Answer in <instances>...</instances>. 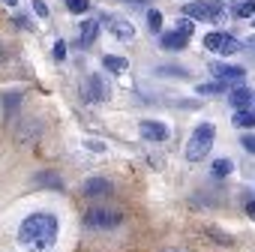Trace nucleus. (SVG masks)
Masks as SVG:
<instances>
[{
  "instance_id": "4",
  "label": "nucleus",
  "mask_w": 255,
  "mask_h": 252,
  "mask_svg": "<svg viewBox=\"0 0 255 252\" xmlns=\"http://www.w3.org/2000/svg\"><path fill=\"white\" fill-rule=\"evenodd\" d=\"M84 222L90 228H111V225H120V213L105 210V207H93V210L84 213Z\"/></svg>"
},
{
  "instance_id": "7",
  "label": "nucleus",
  "mask_w": 255,
  "mask_h": 252,
  "mask_svg": "<svg viewBox=\"0 0 255 252\" xmlns=\"http://www.w3.org/2000/svg\"><path fill=\"white\" fill-rule=\"evenodd\" d=\"M210 72L219 78V81H243V75H246V69L243 66H228V63H210Z\"/></svg>"
},
{
  "instance_id": "3",
  "label": "nucleus",
  "mask_w": 255,
  "mask_h": 252,
  "mask_svg": "<svg viewBox=\"0 0 255 252\" xmlns=\"http://www.w3.org/2000/svg\"><path fill=\"white\" fill-rule=\"evenodd\" d=\"M99 24H105L117 39H123V42H129V39H135V27L126 21V18H120V15H111V12H105L102 15V21Z\"/></svg>"
},
{
  "instance_id": "23",
  "label": "nucleus",
  "mask_w": 255,
  "mask_h": 252,
  "mask_svg": "<svg viewBox=\"0 0 255 252\" xmlns=\"http://www.w3.org/2000/svg\"><path fill=\"white\" fill-rule=\"evenodd\" d=\"M192 24H195V21H192V18H186V15H183V18H180V21H177V33H183V36H189V33H192Z\"/></svg>"
},
{
  "instance_id": "31",
  "label": "nucleus",
  "mask_w": 255,
  "mask_h": 252,
  "mask_svg": "<svg viewBox=\"0 0 255 252\" xmlns=\"http://www.w3.org/2000/svg\"><path fill=\"white\" fill-rule=\"evenodd\" d=\"M126 3H135V6H147L150 0H126Z\"/></svg>"
},
{
  "instance_id": "13",
  "label": "nucleus",
  "mask_w": 255,
  "mask_h": 252,
  "mask_svg": "<svg viewBox=\"0 0 255 252\" xmlns=\"http://www.w3.org/2000/svg\"><path fill=\"white\" fill-rule=\"evenodd\" d=\"M234 126H240V129H252V126H255V114H252V108H240V111H234Z\"/></svg>"
},
{
  "instance_id": "30",
  "label": "nucleus",
  "mask_w": 255,
  "mask_h": 252,
  "mask_svg": "<svg viewBox=\"0 0 255 252\" xmlns=\"http://www.w3.org/2000/svg\"><path fill=\"white\" fill-rule=\"evenodd\" d=\"M246 48H249V51H252V54H255V33H252V36H249V39H246Z\"/></svg>"
},
{
  "instance_id": "9",
  "label": "nucleus",
  "mask_w": 255,
  "mask_h": 252,
  "mask_svg": "<svg viewBox=\"0 0 255 252\" xmlns=\"http://www.w3.org/2000/svg\"><path fill=\"white\" fill-rule=\"evenodd\" d=\"M186 39H189V36H183V33H177V30H174V33H165V36H162V48H165V51H183V48H186Z\"/></svg>"
},
{
  "instance_id": "10",
  "label": "nucleus",
  "mask_w": 255,
  "mask_h": 252,
  "mask_svg": "<svg viewBox=\"0 0 255 252\" xmlns=\"http://www.w3.org/2000/svg\"><path fill=\"white\" fill-rule=\"evenodd\" d=\"M105 192H111V183L105 177H90L84 183V195H105Z\"/></svg>"
},
{
  "instance_id": "32",
  "label": "nucleus",
  "mask_w": 255,
  "mask_h": 252,
  "mask_svg": "<svg viewBox=\"0 0 255 252\" xmlns=\"http://www.w3.org/2000/svg\"><path fill=\"white\" fill-rule=\"evenodd\" d=\"M3 3H6V6H15V3H18V0H3Z\"/></svg>"
},
{
  "instance_id": "29",
  "label": "nucleus",
  "mask_w": 255,
  "mask_h": 252,
  "mask_svg": "<svg viewBox=\"0 0 255 252\" xmlns=\"http://www.w3.org/2000/svg\"><path fill=\"white\" fill-rule=\"evenodd\" d=\"M246 213H249V216H252V219H255V198H252V201H249V204H246Z\"/></svg>"
},
{
  "instance_id": "2",
  "label": "nucleus",
  "mask_w": 255,
  "mask_h": 252,
  "mask_svg": "<svg viewBox=\"0 0 255 252\" xmlns=\"http://www.w3.org/2000/svg\"><path fill=\"white\" fill-rule=\"evenodd\" d=\"M213 141H216V126L213 123H198L195 132L189 135V144H186V159L189 162H201L210 153Z\"/></svg>"
},
{
  "instance_id": "17",
  "label": "nucleus",
  "mask_w": 255,
  "mask_h": 252,
  "mask_svg": "<svg viewBox=\"0 0 255 252\" xmlns=\"http://www.w3.org/2000/svg\"><path fill=\"white\" fill-rule=\"evenodd\" d=\"M234 15H240V18H252V15H255V0H240V3L234 6Z\"/></svg>"
},
{
  "instance_id": "20",
  "label": "nucleus",
  "mask_w": 255,
  "mask_h": 252,
  "mask_svg": "<svg viewBox=\"0 0 255 252\" xmlns=\"http://www.w3.org/2000/svg\"><path fill=\"white\" fill-rule=\"evenodd\" d=\"M66 9H69L72 15H84V12L90 9V0H66Z\"/></svg>"
},
{
  "instance_id": "15",
  "label": "nucleus",
  "mask_w": 255,
  "mask_h": 252,
  "mask_svg": "<svg viewBox=\"0 0 255 252\" xmlns=\"http://www.w3.org/2000/svg\"><path fill=\"white\" fill-rule=\"evenodd\" d=\"M195 93L198 96H213V93H225V81H201L198 87H195Z\"/></svg>"
},
{
  "instance_id": "27",
  "label": "nucleus",
  "mask_w": 255,
  "mask_h": 252,
  "mask_svg": "<svg viewBox=\"0 0 255 252\" xmlns=\"http://www.w3.org/2000/svg\"><path fill=\"white\" fill-rule=\"evenodd\" d=\"M33 12H36L39 18H48V6L42 3V0H33Z\"/></svg>"
},
{
  "instance_id": "19",
  "label": "nucleus",
  "mask_w": 255,
  "mask_h": 252,
  "mask_svg": "<svg viewBox=\"0 0 255 252\" xmlns=\"http://www.w3.org/2000/svg\"><path fill=\"white\" fill-rule=\"evenodd\" d=\"M222 39H225V33H219V30H216V33H207V36H204V48H207V51H219V48H222Z\"/></svg>"
},
{
  "instance_id": "1",
  "label": "nucleus",
  "mask_w": 255,
  "mask_h": 252,
  "mask_svg": "<svg viewBox=\"0 0 255 252\" xmlns=\"http://www.w3.org/2000/svg\"><path fill=\"white\" fill-rule=\"evenodd\" d=\"M57 231H60L57 216L48 213V210H36V213H30V216L21 219V225H18V243L27 252H48L57 243Z\"/></svg>"
},
{
  "instance_id": "26",
  "label": "nucleus",
  "mask_w": 255,
  "mask_h": 252,
  "mask_svg": "<svg viewBox=\"0 0 255 252\" xmlns=\"http://www.w3.org/2000/svg\"><path fill=\"white\" fill-rule=\"evenodd\" d=\"M84 147H87V150H93V153H105V144H102V141H96V138H87V141H84Z\"/></svg>"
},
{
  "instance_id": "6",
  "label": "nucleus",
  "mask_w": 255,
  "mask_h": 252,
  "mask_svg": "<svg viewBox=\"0 0 255 252\" xmlns=\"http://www.w3.org/2000/svg\"><path fill=\"white\" fill-rule=\"evenodd\" d=\"M81 96H84L87 102H99V99L108 96V90H105V84H102V78H99L96 72L84 78V84H81Z\"/></svg>"
},
{
  "instance_id": "5",
  "label": "nucleus",
  "mask_w": 255,
  "mask_h": 252,
  "mask_svg": "<svg viewBox=\"0 0 255 252\" xmlns=\"http://www.w3.org/2000/svg\"><path fill=\"white\" fill-rule=\"evenodd\" d=\"M138 132H141V138H147V141H153V144H162V141H168V126L165 123H159V120H141L138 123Z\"/></svg>"
},
{
  "instance_id": "21",
  "label": "nucleus",
  "mask_w": 255,
  "mask_h": 252,
  "mask_svg": "<svg viewBox=\"0 0 255 252\" xmlns=\"http://www.w3.org/2000/svg\"><path fill=\"white\" fill-rule=\"evenodd\" d=\"M240 48H243V45H240L234 36H225V39H222V48H219V54H237Z\"/></svg>"
},
{
  "instance_id": "12",
  "label": "nucleus",
  "mask_w": 255,
  "mask_h": 252,
  "mask_svg": "<svg viewBox=\"0 0 255 252\" xmlns=\"http://www.w3.org/2000/svg\"><path fill=\"white\" fill-rule=\"evenodd\" d=\"M183 15L204 21V18H210V6H207V3H186V6H183Z\"/></svg>"
},
{
  "instance_id": "14",
  "label": "nucleus",
  "mask_w": 255,
  "mask_h": 252,
  "mask_svg": "<svg viewBox=\"0 0 255 252\" xmlns=\"http://www.w3.org/2000/svg\"><path fill=\"white\" fill-rule=\"evenodd\" d=\"M102 66H105L108 72H117V75H120V72H126V66H129V63H126L123 57H114V54H105V57H102Z\"/></svg>"
},
{
  "instance_id": "11",
  "label": "nucleus",
  "mask_w": 255,
  "mask_h": 252,
  "mask_svg": "<svg viewBox=\"0 0 255 252\" xmlns=\"http://www.w3.org/2000/svg\"><path fill=\"white\" fill-rule=\"evenodd\" d=\"M96 33H99V21H84L81 30H78V42H81V45H93Z\"/></svg>"
},
{
  "instance_id": "24",
  "label": "nucleus",
  "mask_w": 255,
  "mask_h": 252,
  "mask_svg": "<svg viewBox=\"0 0 255 252\" xmlns=\"http://www.w3.org/2000/svg\"><path fill=\"white\" fill-rule=\"evenodd\" d=\"M51 54H54V60H66V42H63V39H57Z\"/></svg>"
},
{
  "instance_id": "34",
  "label": "nucleus",
  "mask_w": 255,
  "mask_h": 252,
  "mask_svg": "<svg viewBox=\"0 0 255 252\" xmlns=\"http://www.w3.org/2000/svg\"><path fill=\"white\" fill-rule=\"evenodd\" d=\"M252 114H255V111H252Z\"/></svg>"
},
{
  "instance_id": "18",
  "label": "nucleus",
  "mask_w": 255,
  "mask_h": 252,
  "mask_svg": "<svg viewBox=\"0 0 255 252\" xmlns=\"http://www.w3.org/2000/svg\"><path fill=\"white\" fill-rule=\"evenodd\" d=\"M147 27H150V33L162 30V12L159 9H147Z\"/></svg>"
},
{
  "instance_id": "16",
  "label": "nucleus",
  "mask_w": 255,
  "mask_h": 252,
  "mask_svg": "<svg viewBox=\"0 0 255 252\" xmlns=\"http://www.w3.org/2000/svg\"><path fill=\"white\" fill-rule=\"evenodd\" d=\"M210 171H213V177H228V174L234 171V162H231L228 156H225V159H216Z\"/></svg>"
},
{
  "instance_id": "22",
  "label": "nucleus",
  "mask_w": 255,
  "mask_h": 252,
  "mask_svg": "<svg viewBox=\"0 0 255 252\" xmlns=\"http://www.w3.org/2000/svg\"><path fill=\"white\" fill-rule=\"evenodd\" d=\"M156 72H159V75H180V78H186V75H189L183 66H159Z\"/></svg>"
},
{
  "instance_id": "8",
  "label": "nucleus",
  "mask_w": 255,
  "mask_h": 252,
  "mask_svg": "<svg viewBox=\"0 0 255 252\" xmlns=\"http://www.w3.org/2000/svg\"><path fill=\"white\" fill-rule=\"evenodd\" d=\"M228 102L234 105V111H240V108H252V90L237 87V90H231V93H228Z\"/></svg>"
},
{
  "instance_id": "25",
  "label": "nucleus",
  "mask_w": 255,
  "mask_h": 252,
  "mask_svg": "<svg viewBox=\"0 0 255 252\" xmlns=\"http://www.w3.org/2000/svg\"><path fill=\"white\" fill-rule=\"evenodd\" d=\"M240 147L255 156V135H243V138H240Z\"/></svg>"
},
{
  "instance_id": "33",
  "label": "nucleus",
  "mask_w": 255,
  "mask_h": 252,
  "mask_svg": "<svg viewBox=\"0 0 255 252\" xmlns=\"http://www.w3.org/2000/svg\"><path fill=\"white\" fill-rule=\"evenodd\" d=\"M216 3H225V0H216Z\"/></svg>"
},
{
  "instance_id": "28",
  "label": "nucleus",
  "mask_w": 255,
  "mask_h": 252,
  "mask_svg": "<svg viewBox=\"0 0 255 252\" xmlns=\"http://www.w3.org/2000/svg\"><path fill=\"white\" fill-rule=\"evenodd\" d=\"M15 24H18V27H21V30H27V27H30V21H27V18H24V15H18V18H15Z\"/></svg>"
}]
</instances>
